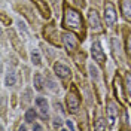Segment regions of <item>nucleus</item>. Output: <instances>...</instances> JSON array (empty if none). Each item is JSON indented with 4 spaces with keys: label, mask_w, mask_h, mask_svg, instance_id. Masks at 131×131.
Returning a JSON list of instances; mask_svg holds the SVG:
<instances>
[{
    "label": "nucleus",
    "mask_w": 131,
    "mask_h": 131,
    "mask_svg": "<svg viewBox=\"0 0 131 131\" xmlns=\"http://www.w3.org/2000/svg\"><path fill=\"white\" fill-rule=\"evenodd\" d=\"M125 83H127V91L131 94V74L130 73L125 76Z\"/></svg>",
    "instance_id": "obj_16"
},
{
    "label": "nucleus",
    "mask_w": 131,
    "mask_h": 131,
    "mask_svg": "<svg viewBox=\"0 0 131 131\" xmlns=\"http://www.w3.org/2000/svg\"><path fill=\"white\" fill-rule=\"evenodd\" d=\"M31 61H33V64H36V66L40 64V54H39L37 49L31 51Z\"/></svg>",
    "instance_id": "obj_13"
},
{
    "label": "nucleus",
    "mask_w": 131,
    "mask_h": 131,
    "mask_svg": "<svg viewBox=\"0 0 131 131\" xmlns=\"http://www.w3.org/2000/svg\"><path fill=\"white\" fill-rule=\"evenodd\" d=\"M91 54H92V58L100 63V64H103L104 61H106V55H104V52H103V49H101V45L98 43V42H94L92 43V46H91Z\"/></svg>",
    "instance_id": "obj_2"
},
{
    "label": "nucleus",
    "mask_w": 131,
    "mask_h": 131,
    "mask_svg": "<svg viewBox=\"0 0 131 131\" xmlns=\"http://www.w3.org/2000/svg\"><path fill=\"white\" fill-rule=\"evenodd\" d=\"M58 2H60V0H51V3L54 5V9H55V10H58Z\"/></svg>",
    "instance_id": "obj_20"
},
{
    "label": "nucleus",
    "mask_w": 131,
    "mask_h": 131,
    "mask_svg": "<svg viewBox=\"0 0 131 131\" xmlns=\"http://www.w3.org/2000/svg\"><path fill=\"white\" fill-rule=\"evenodd\" d=\"M74 3L79 5V6H83V0H74Z\"/></svg>",
    "instance_id": "obj_22"
},
{
    "label": "nucleus",
    "mask_w": 131,
    "mask_h": 131,
    "mask_svg": "<svg viewBox=\"0 0 131 131\" xmlns=\"http://www.w3.org/2000/svg\"><path fill=\"white\" fill-rule=\"evenodd\" d=\"M33 128H34V130H42V127L39 125V124H34V127H33Z\"/></svg>",
    "instance_id": "obj_23"
},
{
    "label": "nucleus",
    "mask_w": 131,
    "mask_h": 131,
    "mask_svg": "<svg viewBox=\"0 0 131 131\" xmlns=\"http://www.w3.org/2000/svg\"><path fill=\"white\" fill-rule=\"evenodd\" d=\"M116 118H118V109L113 103H109V106H107V121H109V124L113 125Z\"/></svg>",
    "instance_id": "obj_7"
},
{
    "label": "nucleus",
    "mask_w": 131,
    "mask_h": 131,
    "mask_svg": "<svg viewBox=\"0 0 131 131\" xmlns=\"http://www.w3.org/2000/svg\"><path fill=\"white\" fill-rule=\"evenodd\" d=\"M33 83H34V88H36L37 91L43 90V78H42L40 73L34 74V78H33Z\"/></svg>",
    "instance_id": "obj_11"
},
{
    "label": "nucleus",
    "mask_w": 131,
    "mask_h": 131,
    "mask_svg": "<svg viewBox=\"0 0 131 131\" xmlns=\"http://www.w3.org/2000/svg\"><path fill=\"white\" fill-rule=\"evenodd\" d=\"M122 15L127 21L131 23V0H122Z\"/></svg>",
    "instance_id": "obj_9"
},
{
    "label": "nucleus",
    "mask_w": 131,
    "mask_h": 131,
    "mask_svg": "<svg viewBox=\"0 0 131 131\" xmlns=\"http://www.w3.org/2000/svg\"><path fill=\"white\" fill-rule=\"evenodd\" d=\"M104 19H106L107 25H113L115 21H116V12H115V8L110 3H107L106 8H104Z\"/></svg>",
    "instance_id": "obj_4"
},
{
    "label": "nucleus",
    "mask_w": 131,
    "mask_h": 131,
    "mask_svg": "<svg viewBox=\"0 0 131 131\" xmlns=\"http://www.w3.org/2000/svg\"><path fill=\"white\" fill-rule=\"evenodd\" d=\"M34 118H36V112H34V109H28V110L25 112V121H27V122H33Z\"/></svg>",
    "instance_id": "obj_14"
},
{
    "label": "nucleus",
    "mask_w": 131,
    "mask_h": 131,
    "mask_svg": "<svg viewBox=\"0 0 131 131\" xmlns=\"http://www.w3.org/2000/svg\"><path fill=\"white\" fill-rule=\"evenodd\" d=\"M15 82H16V76L14 72H9L8 76H6V85L8 86H12V85H15Z\"/></svg>",
    "instance_id": "obj_12"
},
{
    "label": "nucleus",
    "mask_w": 131,
    "mask_h": 131,
    "mask_svg": "<svg viewBox=\"0 0 131 131\" xmlns=\"http://www.w3.org/2000/svg\"><path fill=\"white\" fill-rule=\"evenodd\" d=\"M63 42H64L66 48L69 51H74L76 49V45H78V40H76V36L72 34V33H64L63 34Z\"/></svg>",
    "instance_id": "obj_5"
},
{
    "label": "nucleus",
    "mask_w": 131,
    "mask_h": 131,
    "mask_svg": "<svg viewBox=\"0 0 131 131\" xmlns=\"http://www.w3.org/2000/svg\"><path fill=\"white\" fill-rule=\"evenodd\" d=\"M90 72H91V76H92L94 79H98V70H97V69H95L92 64L90 66Z\"/></svg>",
    "instance_id": "obj_17"
},
{
    "label": "nucleus",
    "mask_w": 131,
    "mask_h": 131,
    "mask_svg": "<svg viewBox=\"0 0 131 131\" xmlns=\"http://www.w3.org/2000/svg\"><path fill=\"white\" fill-rule=\"evenodd\" d=\"M88 21H90V25L92 30H100V18H98V14L92 9L88 14Z\"/></svg>",
    "instance_id": "obj_6"
},
{
    "label": "nucleus",
    "mask_w": 131,
    "mask_h": 131,
    "mask_svg": "<svg viewBox=\"0 0 131 131\" xmlns=\"http://www.w3.org/2000/svg\"><path fill=\"white\" fill-rule=\"evenodd\" d=\"M36 104L40 109V115L43 118H46L48 116V103H46V100L43 97H37L36 98Z\"/></svg>",
    "instance_id": "obj_10"
},
{
    "label": "nucleus",
    "mask_w": 131,
    "mask_h": 131,
    "mask_svg": "<svg viewBox=\"0 0 131 131\" xmlns=\"http://www.w3.org/2000/svg\"><path fill=\"white\" fill-rule=\"evenodd\" d=\"M64 25L69 27V28H81L82 25V16L78 10H74L72 8H67L64 12Z\"/></svg>",
    "instance_id": "obj_1"
},
{
    "label": "nucleus",
    "mask_w": 131,
    "mask_h": 131,
    "mask_svg": "<svg viewBox=\"0 0 131 131\" xmlns=\"http://www.w3.org/2000/svg\"><path fill=\"white\" fill-rule=\"evenodd\" d=\"M127 51H128V54L131 55V34L128 36V40H127Z\"/></svg>",
    "instance_id": "obj_19"
},
{
    "label": "nucleus",
    "mask_w": 131,
    "mask_h": 131,
    "mask_svg": "<svg viewBox=\"0 0 131 131\" xmlns=\"http://www.w3.org/2000/svg\"><path fill=\"white\" fill-rule=\"evenodd\" d=\"M79 97H78V94L74 92V91H70L69 94H67V106L69 109L72 110V112H76L78 109H79Z\"/></svg>",
    "instance_id": "obj_3"
},
{
    "label": "nucleus",
    "mask_w": 131,
    "mask_h": 131,
    "mask_svg": "<svg viewBox=\"0 0 131 131\" xmlns=\"http://www.w3.org/2000/svg\"><path fill=\"white\" fill-rule=\"evenodd\" d=\"M52 125H54V128H61V119H60V118H55L54 122H52Z\"/></svg>",
    "instance_id": "obj_18"
},
{
    "label": "nucleus",
    "mask_w": 131,
    "mask_h": 131,
    "mask_svg": "<svg viewBox=\"0 0 131 131\" xmlns=\"http://www.w3.org/2000/svg\"><path fill=\"white\" fill-rule=\"evenodd\" d=\"M54 72H55L60 78H67V76L70 74V69L66 67L64 64H61V63H57V64L54 66Z\"/></svg>",
    "instance_id": "obj_8"
},
{
    "label": "nucleus",
    "mask_w": 131,
    "mask_h": 131,
    "mask_svg": "<svg viewBox=\"0 0 131 131\" xmlns=\"http://www.w3.org/2000/svg\"><path fill=\"white\" fill-rule=\"evenodd\" d=\"M94 130H106V121L100 118L98 122L95 124V127H94Z\"/></svg>",
    "instance_id": "obj_15"
},
{
    "label": "nucleus",
    "mask_w": 131,
    "mask_h": 131,
    "mask_svg": "<svg viewBox=\"0 0 131 131\" xmlns=\"http://www.w3.org/2000/svg\"><path fill=\"white\" fill-rule=\"evenodd\" d=\"M67 128H69V130H74V125H73L72 121H67Z\"/></svg>",
    "instance_id": "obj_21"
}]
</instances>
